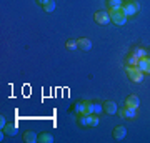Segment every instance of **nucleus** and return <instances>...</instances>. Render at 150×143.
<instances>
[{
  "mask_svg": "<svg viewBox=\"0 0 150 143\" xmlns=\"http://www.w3.org/2000/svg\"><path fill=\"white\" fill-rule=\"evenodd\" d=\"M47 2H48V0H37V4H38V5H45V4H47Z\"/></svg>",
  "mask_w": 150,
  "mask_h": 143,
  "instance_id": "obj_24",
  "label": "nucleus"
},
{
  "mask_svg": "<svg viewBox=\"0 0 150 143\" xmlns=\"http://www.w3.org/2000/svg\"><path fill=\"white\" fill-rule=\"evenodd\" d=\"M125 137H127V128L123 125H118V127L113 128V138L115 140H123Z\"/></svg>",
  "mask_w": 150,
  "mask_h": 143,
  "instance_id": "obj_7",
  "label": "nucleus"
},
{
  "mask_svg": "<svg viewBox=\"0 0 150 143\" xmlns=\"http://www.w3.org/2000/svg\"><path fill=\"white\" fill-rule=\"evenodd\" d=\"M79 125L80 127H90V115H79Z\"/></svg>",
  "mask_w": 150,
  "mask_h": 143,
  "instance_id": "obj_17",
  "label": "nucleus"
},
{
  "mask_svg": "<svg viewBox=\"0 0 150 143\" xmlns=\"http://www.w3.org/2000/svg\"><path fill=\"white\" fill-rule=\"evenodd\" d=\"M23 142L35 143V142H38V135L35 132H32V130H27V132L23 133Z\"/></svg>",
  "mask_w": 150,
  "mask_h": 143,
  "instance_id": "obj_12",
  "label": "nucleus"
},
{
  "mask_svg": "<svg viewBox=\"0 0 150 143\" xmlns=\"http://www.w3.org/2000/svg\"><path fill=\"white\" fill-rule=\"evenodd\" d=\"M65 47L69 48V50H75V48H79V43H77V40H74V38H69L67 43H65Z\"/></svg>",
  "mask_w": 150,
  "mask_h": 143,
  "instance_id": "obj_20",
  "label": "nucleus"
},
{
  "mask_svg": "<svg viewBox=\"0 0 150 143\" xmlns=\"http://www.w3.org/2000/svg\"><path fill=\"white\" fill-rule=\"evenodd\" d=\"M137 65H139V58L135 57L134 53L127 55V58H125V67H137Z\"/></svg>",
  "mask_w": 150,
  "mask_h": 143,
  "instance_id": "obj_13",
  "label": "nucleus"
},
{
  "mask_svg": "<svg viewBox=\"0 0 150 143\" xmlns=\"http://www.w3.org/2000/svg\"><path fill=\"white\" fill-rule=\"evenodd\" d=\"M122 10L127 17H134L140 12V4L137 0H125L122 5Z\"/></svg>",
  "mask_w": 150,
  "mask_h": 143,
  "instance_id": "obj_1",
  "label": "nucleus"
},
{
  "mask_svg": "<svg viewBox=\"0 0 150 143\" xmlns=\"http://www.w3.org/2000/svg\"><path fill=\"white\" fill-rule=\"evenodd\" d=\"M122 118H127V120H135L139 117V108H132V106H123L122 110L117 111Z\"/></svg>",
  "mask_w": 150,
  "mask_h": 143,
  "instance_id": "obj_4",
  "label": "nucleus"
},
{
  "mask_svg": "<svg viewBox=\"0 0 150 143\" xmlns=\"http://www.w3.org/2000/svg\"><path fill=\"white\" fill-rule=\"evenodd\" d=\"M87 103L88 101H77L74 106V113L79 117V115H85V108H87Z\"/></svg>",
  "mask_w": 150,
  "mask_h": 143,
  "instance_id": "obj_11",
  "label": "nucleus"
},
{
  "mask_svg": "<svg viewBox=\"0 0 150 143\" xmlns=\"http://www.w3.org/2000/svg\"><path fill=\"white\" fill-rule=\"evenodd\" d=\"M132 53H134L137 58H144V57H147V50H145V48H140V47L139 48H134Z\"/></svg>",
  "mask_w": 150,
  "mask_h": 143,
  "instance_id": "obj_18",
  "label": "nucleus"
},
{
  "mask_svg": "<svg viewBox=\"0 0 150 143\" xmlns=\"http://www.w3.org/2000/svg\"><path fill=\"white\" fill-rule=\"evenodd\" d=\"M144 73H150V58L149 57H144V58H139V65H137Z\"/></svg>",
  "mask_w": 150,
  "mask_h": 143,
  "instance_id": "obj_8",
  "label": "nucleus"
},
{
  "mask_svg": "<svg viewBox=\"0 0 150 143\" xmlns=\"http://www.w3.org/2000/svg\"><path fill=\"white\" fill-rule=\"evenodd\" d=\"M93 20L98 23V25H108L110 23V13L108 12H103V10H100V12H95L93 13Z\"/></svg>",
  "mask_w": 150,
  "mask_h": 143,
  "instance_id": "obj_5",
  "label": "nucleus"
},
{
  "mask_svg": "<svg viewBox=\"0 0 150 143\" xmlns=\"http://www.w3.org/2000/svg\"><path fill=\"white\" fill-rule=\"evenodd\" d=\"M103 111H105L107 115H115V113L118 111L117 103H115V101H110V100L105 101V103H103Z\"/></svg>",
  "mask_w": 150,
  "mask_h": 143,
  "instance_id": "obj_6",
  "label": "nucleus"
},
{
  "mask_svg": "<svg viewBox=\"0 0 150 143\" xmlns=\"http://www.w3.org/2000/svg\"><path fill=\"white\" fill-rule=\"evenodd\" d=\"M107 5L110 10H113V8H122L123 0H107Z\"/></svg>",
  "mask_w": 150,
  "mask_h": 143,
  "instance_id": "obj_16",
  "label": "nucleus"
},
{
  "mask_svg": "<svg viewBox=\"0 0 150 143\" xmlns=\"http://www.w3.org/2000/svg\"><path fill=\"white\" fill-rule=\"evenodd\" d=\"M108 13H110V20H112V23H115L117 27H123L125 23H127V18H129V17L123 13L122 8H113V10H110Z\"/></svg>",
  "mask_w": 150,
  "mask_h": 143,
  "instance_id": "obj_2",
  "label": "nucleus"
},
{
  "mask_svg": "<svg viewBox=\"0 0 150 143\" xmlns=\"http://www.w3.org/2000/svg\"><path fill=\"white\" fill-rule=\"evenodd\" d=\"M5 125H7V122H5V117L2 115V117H0V128L4 130V127H5Z\"/></svg>",
  "mask_w": 150,
  "mask_h": 143,
  "instance_id": "obj_23",
  "label": "nucleus"
},
{
  "mask_svg": "<svg viewBox=\"0 0 150 143\" xmlns=\"http://www.w3.org/2000/svg\"><path fill=\"white\" fill-rule=\"evenodd\" d=\"M77 43H79V48L83 50V52H88V50L92 48V42L88 40V38H85V37L77 38Z\"/></svg>",
  "mask_w": 150,
  "mask_h": 143,
  "instance_id": "obj_9",
  "label": "nucleus"
},
{
  "mask_svg": "<svg viewBox=\"0 0 150 143\" xmlns=\"http://www.w3.org/2000/svg\"><path fill=\"white\" fill-rule=\"evenodd\" d=\"M42 8H43V12H47V13L54 12V10H55V2H54V0H48V2L42 7Z\"/></svg>",
  "mask_w": 150,
  "mask_h": 143,
  "instance_id": "obj_19",
  "label": "nucleus"
},
{
  "mask_svg": "<svg viewBox=\"0 0 150 143\" xmlns=\"http://www.w3.org/2000/svg\"><path fill=\"white\" fill-rule=\"evenodd\" d=\"M98 122H100V120H98V115H95V113L90 115V127H97Z\"/></svg>",
  "mask_w": 150,
  "mask_h": 143,
  "instance_id": "obj_22",
  "label": "nucleus"
},
{
  "mask_svg": "<svg viewBox=\"0 0 150 143\" xmlns=\"http://www.w3.org/2000/svg\"><path fill=\"white\" fill-rule=\"evenodd\" d=\"M93 113H95V103L88 101L87 103V108H85V115H93Z\"/></svg>",
  "mask_w": 150,
  "mask_h": 143,
  "instance_id": "obj_21",
  "label": "nucleus"
},
{
  "mask_svg": "<svg viewBox=\"0 0 150 143\" xmlns=\"http://www.w3.org/2000/svg\"><path fill=\"white\" fill-rule=\"evenodd\" d=\"M38 142L40 143H54V137L50 133L43 132V133H38Z\"/></svg>",
  "mask_w": 150,
  "mask_h": 143,
  "instance_id": "obj_14",
  "label": "nucleus"
},
{
  "mask_svg": "<svg viewBox=\"0 0 150 143\" xmlns=\"http://www.w3.org/2000/svg\"><path fill=\"white\" fill-rule=\"evenodd\" d=\"M125 106L139 108V106H140V98H139L137 95H130V97H127V100H125Z\"/></svg>",
  "mask_w": 150,
  "mask_h": 143,
  "instance_id": "obj_10",
  "label": "nucleus"
},
{
  "mask_svg": "<svg viewBox=\"0 0 150 143\" xmlns=\"http://www.w3.org/2000/svg\"><path fill=\"white\" fill-rule=\"evenodd\" d=\"M4 133H7V135H15L17 133V123H8V125H5L4 127V130H2Z\"/></svg>",
  "mask_w": 150,
  "mask_h": 143,
  "instance_id": "obj_15",
  "label": "nucleus"
},
{
  "mask_svg": "<svg viewBox=\"0 0 150 143\" xmlns=\"http://www.w3.org/2000/svg\"><path fill=\"white\" fill-rule=\"evenodd\" d=\"M125 72H127V75H129V78L132 80V82L140 83V82L144 80V72H142L139 67H127V68H125Z\"/></svg>",
  "mask_w": 150,
  "mask_h": 143,
  "instance_id": "obj_3",
  "label": "nucleus"
}]
</instances>
